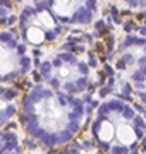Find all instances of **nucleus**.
I'll return each mask as SVG.
<instances>
[{
	"mask_svg": "<svg viewBox=\"0 0 146 154\" xmlns=\"http://www.w3.org/2000/svg\"><path fill=\"white\" fill-rule=\"evenodd\" d=\"M0 154H23V147L14 132H0Z\"/></svg>",
	"mask_w": 146,
	"mask_h": 154,
	"instance_id": "39448f33",
	"label": "nucleus"
},
{
	"mask_svg": "<svg viewBox=\"0 0 146 154\" xmlns=\"http://www.w3.org/2000/svg\"><path fill=\"white\" fill-rule=\"evenodd\" d=\"M132 86H134V91L138 98L141 99V103L146 106V65H143V69L132 74Z\"/></svg>",
	"mask_w": 146,
	"mask_h": 154,
	"instance_id": "423d86ee",
	"label": "nucleus"
},
{
	"mask_svg": "<svg viewBox=\"0 0 146 154\" xmlns=\"http://www.w3.org/2000/svg\"><path fill=\"white\" fill-rule=\"evenodd\" d=\"M55 154H98V152L88 151V149L79 147V146H69V147H65V149H60V151H57Z\"/></svg>",
	"mask_w": 146,
	"mask_h": 154,
	"instance_id": "0eeeda50",
	"label": "nucleus"
},
{
	"mask_svg": "<svg viewBox=\"0 0 146 154\" xmlns=\"http://www.w3.org/2000/svg\"><path fill=\"white\" fill-rule=\"evenodd\" d=\"M16 93L0 88V127H4L16 113Z\"/></svg>",
	"mask_w": 146,
	"mask_h": 154,
	"instance_id": "20e7f679",
	"label": "nucleus"
},
{
	"mask_svg": "<svg viewBox=\"0 0 146 154\" xmlns=\"http://www.w3.org/2000/svg\"><path fill=\"white\" fill-rule=\"evenodd\" d=\"M84 118L86 108L81 99L50 86H34L23 98L21 123L45 147H60L71 142Z\"/></svg>",
	"mask_w": 146,
	"mask_h": 154,
	"instance_id": "f257e3e1",
	"label": "nucleus"
},
{
	"mask_svg": "<svg viewBox=\"0 0 146 154\" xmlns=\"http://www.w3.org/2000/svg\"><path fill=\"white\" fill-rule=\"evenodd\" d=\"M40 75L52 89L67 94L84 91L90 84V69L69 51H62L52 60L40 63Z\"/></svg>",
	"mask_w": 146,
	"mask_h": 154,
	"instance_id": "7ed1b4c3",
	"label": "nucleus"
},
{
	"mask_svg": "<svg viewBox=\"0 0 146 154\" xmlns=\"http://www.w3.org/2000/svg\"><path fill=\"white\" fill-rule=\"evenodd\" d=\"M144 134V118L120 99L101 103L91 123L93 142L105 154H132Z\"/></svg>",
	"mask_w": 146,
	"mask_h": 154,
	"instance_id": "f03ea898",
	"label": "nucleus"
}]
</instances>
